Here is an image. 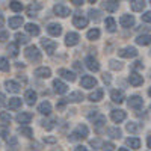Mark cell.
Wrapping results in <instances>:
<instances>
[{
  "instance_id": "27",
  "label": "cell",
  "mask_w": 151,
  "mask_h": 151,
  "mask_svg": "<svg viewBox=\"0 0 151 151\" xmlns=\"http://www.w3.org/2000/svg\"><path fill=\"white\" fill-rule=\"evenodd\" d=\"M103 89H95L94 92H91L89 94V97H88V98H89L91 100V101L94 103V101H100V100H101L103 98Z\"/></svg>"
},
{
  "instance_id": "54",
  "label": "cell",
  "mask_w": 151,
  "mask_h": 151,
  "mask_svg": "<svg viewBox=\"0 0 151 151\" xmlns=\"http://www.w3.org/2000/svg\"><path fill=\"white\" fill-rule=\"evenodd\" d=\"M45 142H50V144H55V142H56V139H55V137H45Z\"/></svg>"
},
{
  "instance_id": "43",
  "label": "cell",
  "mask_w": 151,
  "mask_h": 151,
  "mask_svg": "<svg viewBox=\"0 0 151 151\" xmlns=\"http://www.w3.org/2000/svg\"><path fill=\"white\" fill-rule=\"evenodd\" d=\"M41 8H42L41 5H38V3H35V5H33V3H32V5L27 8V14H29V17H33V15H32L33 12H35V11H40Z\"/></svg>"
},
{
  "instance_id": "26",
  "label": "cell",
  "mask_w": 151,
  "mask_h": 151,
  "mask_svg": "<svg viewBox=\"0 0 151 151\" xmlns=\"http://www.w3.org/2000/svg\"><path fill=\"white\" fill-rule=\"evenodd\" d=\"M26 32L33 35V36H38L40 35V27H38V24H33V23H27L26 24Z\"/></svg>"
},
{
  "instance_id": "58",
  "label": "cell",
  "mask_w": 151,
  "mask_h": 151,
  "mask_svg": "<svg viewBox=\"0 0 151 151\" xmlns=\"http://www.w3.org/2000/svg\"><path fill=\"white\" fill-rule=\"evenodd\" d=\"M3 24H5V20H3V17H2V15H0V27H2Z\"/></svg>"
},
{
  "instance_id": "41",
  "label": "cell",
  "mask_w": 151,
  "mask_h": 151,
  "mask_svg": "<svg viewBox=\"0 0 151 151\" xmlns=\"http://www.w3.org/2000/svg\"><path fill=\"white\" fill-rule=\"evenodd\" d=\"M9 8L14 11V12H20L23 9V3L21 2H17V0H12V2L9 3Z\"/></svg>"
},
{
  "instance_id": "45",
  "label": "cell",
  "mask_w": 151,
  "mask_h": 151,
  "mask_svg": "<svg viewBox=\"0 0 151 151\" xmlns=\"http://www.w3.org/2000/svg\"><path fill=\"white\" fill-rule=\"evenodd\" d=\"M11 115L9 113H6V112H0V121H3V122H6V124H9L11 122Z\"/></svg>"
},
{
  "instance_id": "51",
  "label": "cell",
  "mask_w": 151,
  "mask_h": 151,
  "mask_svg": "<svg viewBox=\"0 0 151 151\" xmlns=\"http://www.w3.org/2000/svg\"><path fill=\"white\" fill-rule=\"evenodd\" d=\"M103 80H104L106 83H110V74L104 73V74H103Z\"/></svg>"
},
{
  "instance_id": "32",
  "label": "cell",
  "mask_w": 151,
  "mask_h": 151,
  "mask_svg": "<svg viewBox=\"0 0 151 151\" xmlns=\"http://www.w3.org/2000/svg\"><path fill=\"white\" fill-rule=\"evenodd\" d=\"M125 144H127L130 148H133V150H137L141 147V141L137 139V137H129V139L125 141Z\"/></svg>"
},
{
  "instance_id": "14",
  "label": "cell",
  "mask_w": 151,
  "mask_h": 151,
  "mask_svg": "<svg viewBox=\"0 0 151 151\" xmlns=\"http://www.w3.org/2000/svg\"><path fill=\"white\" fill-rule=\"evenodd\" d=\"M80 85L83 88H94L97 85V80L92 77V76H83L82 80H80Z\"/></svg>"
},
{
  "instance_id": "22",
  "label": "cell",
  "mask_w": 151,
  "mask_h": 151,
  "mask_svg": "<svg viewBox=\"0 0 151 151\" xmlns=\"http://www.w3.org/2000/svg\"><path fill=\"white\" fill-rule=\"evenodd\" d=\"M38 112L42 113V115H50L52 113V104L48 101H42L40 106H38Z\"/></svg>"
},
{
  "instance_id": "40",
  "label": "cell",
  "mask_w": 151,
  "mask_h": 151,
  "mask_svg": "<svg viewBox=\"0 0 151 151\" xmlns=\"http://www.w3.org/2000/svg\"><path fill=\"white\" fill-rule=\"evenodd\" d=\"M18 133H21L23 136H26V137H33V130L30 127H20Z\"/></svg>"
},
{
  "instance_id": "62",
  "label": "cell",
  "mask_w": 151,
  "mask_h": 151,
  "mask_svg": "<svg viewBox=\"0 0 151 151\" xmlns=\"http://www.w3.org/2000/svg\"><path fill=\"white\" fill-rule=\"evenodd\" d=\"M150 3H151V0H150Z\"/></svg>"
},
{
  "instance_id": "37",
  "label": "cell",
  "mask_w": 151,
  "mask_h": 151,
  "mask_svg": "<svg viewBox=\"0 0 151 151\" xmlns=\"http://www.w3.org/2000/svg\"><path fill=\"white\" fill-rule=\"evenodd\" d=\"M86 38H88V40H91V41L98 40V38H100V30L98 29H91L89 32L86 33Z\"/></svg>"
},
{
  "instance_id": "34",
  "label": "cell",
  "mask_w": 151,
  "mask_h": 151,
  "mask_svg": "<svg viewBox=\"0 0 151 151\" xmlns=\"http://www.w3.org/2000/svg\"><path fill=\"white\" fill-rule=\"evenodd\" d=\"M107 134L110 137H113V139H119L121 137V130L118 127H110V129H107Z\"/></svg>"
},
{
  "instance_id": "18",
  "label": "cell",
  "mask_w": 151,
  "mask_h": 151,
  "mask_svg": "<svg viewBox=\"0 0 151 151\" xmlns=\"http://www.w3.org/2000/svg\"><path fill=\"white\" fill-rule=\"evenodd\" d=\"M53 88H55V91L58 92V94H65L67 91H68V86L64 83V82H60V80H55L53 82Z\"/></svg>"
},
{
  "instance_id": "28",
  "label": "cell",
  "mask_w": 151,
  "mask_h": 151,
  "mask_svg": "<svg viewBox=\"0 0 151 151\" xmlns=\"http://www.w3.org/2000/svg\"><path fill=\"white\" fill-rule=\"evenodd\" d=\"M8 106H9V109H12V110H17V109H20V107H21V98H17V97H14V98H9V103H8Z\"/></svg>"
},
{
  "instance_id": "48",
  "label": "cell",
  "mask_w": 151,
  "mask_h": 151,
  "mask_svg": "<svg viewBox=\"0 0 151 151\" xmlns=\"http://www.w3.org/2000/svg\"><path fill=\"white\" fill-rule=\"evenodd\" d=\"M42 125H44V127H45L47 130H52V129L55 127V121H53V119H52V121H47V122L44 121V122H42Z\"/></svg>"
},
{
  "instance_id": "25",
  "label": "cell",
  "mask_w": 151,
  "mask_h": 151,
  "mask_svg": "<svg viewBox=\"0 0 151 151\" xmlns=\"http://www.w3.org/2000/svg\"><path fill=\"white\" fill-rule=\"evenodd\" d=\"M59 74H60L62 77H64V79L70 80V82H74V80H76V76H74V73H73V71H70V70L60 68V70H59Z\"/></svg>"
},
{
  "instance_id": "53",
  "label": "cell",
  "mask_w": 151,
  "mask_h": 151,
  "mask_svg": "<svg viewBox=\"0 0 151 151\" xmlns=\"http://www.w3.org/2000/svg\"><path fill=\"white\" fill-rule=\"evenodd\" d=\"M74 151H88V150H86L83 145H79V147H76V150H74Z\"/></svg>"
},
{
  "instance_id": "24",
  "label": "cell",
  "mask_w": 151,
  "mask_h": 151,
  "mask_svg": "<svg viewBox=\"0 0 151 151\" xmlns=\"http://www.w3.org/2000/svg\"><path fill=\"white\" fill-rule=\"evenodd\" d=\"M70 103H80L82 100H83V94L80 92V91H76V92H73V94H70V97L67 98Z\"/></svg>"
},
{
  "instance_id": "55",
  "label": "cell",
  "mask_w": 151,
  "mask_h": 151,
  "mask_svg": "<svg viewBox=\"0 0 151 151\" xmlns=\"http://www.w3.org/2000/svg\"><path fill=\"white\" fill-rule=\"evenodd\" d=\"M5 100H6V98H5V95H3L2 92H0V103H5Z\"/></svg>"
},
{
  "instance_id": "47",
  "label": "cell",
  "mask_w": 151,
  "mask_h": 151,
  "mask_svg": "<svg viewBox=\"0 0 151 151\" xmlns=\"http://www.w3.org/2000/svg\"><path fill=\"white\" fill-rule=\"evenodd\" d=\"M113 148H115V145H113L112 142H104L103 144V150L104 151H113Z\"/></svg>"
},
{
  "instance_id": "61",
  "label": "cell",
  "mask_w": 151,
  "mask_h": 151,
  "mask_svg": "<svg viewBox=\"0 0 151 151\" xmlns=\"http://www.w3.org/2000/svg\"><path fill=\"white\" fill-rule=\"evenodd\" d=\"M148 95H150V97H151V88H150V91H148Z\"/></svg>"
},
{
  "instance_id": "7",
  "label": "cell",
  "mask_w": 151,
  "mask_h": 151,
  "mask_svg": "<svg viewBox=\"0 0 151 151\" xmlns=\"http://www.w3.org/2000/svg\"><path fill=\"white\" fill-rule=\"evenodd\" d=\"M85 64H86V68H88V70H91V71H98V70H100L98 60L94 59L92 56H88V58L85 59Z\"/></svg>"
},
{
  "instance_id": "44",
  "label": "cell",
  "mask_w": 151,
  "mask_h": 151,
  "mask_svg": "<svg viewBox=\"0 0 151 151\" xmlns=\"http://www.w3.org/2000/svg\"><path fill=\"white\" fill-rule=\"evenodd\" d=\"M0 70L2 71H9V62L5 58H0Z\"/></svg>"
},
{
  "instance_id": "49",
  "label": "cell",
  "mask_w": 151,
  "mask_h": 151,
  "mask_svg": "<svg viewBox=\"0 0 151 151\" xmlns=\"http://www.w3.org/2000/svg\"><path fill=\"white\" fill-rule=\"evenodd\" d=\"M142 20L145 21V23H151V11H147L145 14L142 15Z\"/></svg>"
},
{
  "instance_id": "4",
  "label": "cell",
  "mask_w": 151,
  "mask_h": 151,
  "mask_svg": "<svg viewBox=\"0 0 151 151\" xmlns=\"http://www.w3.org/2000/svg\"><path fill=\"white\" fill-rule=\"evenodd\" d=\"M142 106H144L142 97H139V95H132V97L129 98V107H132V109H139V107H142Z\"/></svg>"
},
{
  "instance_id": "56",
  "label": "cell",
  "mask_w": 151,
  "mask_h": 151,
  "mask_svg": "<svg viewBox=\"0 0 151 151\" xmlns=\"http://www.w3.org/2000/svg\"><path fill=\"white\" fill-rule=\"evenodd\" d=\"M142 67V62H134V68H141Z\"/></svg>"
},
{
  "instance_id": "15",
  "label": "cell",
  "mask_w": 151,
  "mask_h": 151,
  "mask_svg": "<svg viewBox=\"0 0 151 151\" xmlns=\"http://www.w3.org/2000/svg\"><path fill=\"white\" fill-rule=\"evenodd\" d=\"M73 24L76 27H79V29H83L88 26V18L86 17H82V15H76L73 18Z\"/></svg>"
},
{
  "instance_id": "1",
  "label": "cell",
  "mask_w": 151,
  "mask_h": 151,
  "mask_svg": "<svg viewBox=\"0 0 151 151\" xmlns=\"http://www.w3.org/2000/svg\"><path fill=\"white\" fill-rule=\"evenodd\" d=\"M24 56H26L30 62H40L41 60V52L38 50L36 45H29L24 50Z\"/></svg>"
},
{
  "instance_id": "39",
  "label": "cell",
  "mask_w": 151,
  "mask_h": 151,
  "mask_svg": "<svg viewBox=\"0 0 151 151\" xmlns=\"http://www.w3.org/2000/svg\"><path fill=\"white\" fill-rule=\"evenodd\" d=\"M8 52L11 53V56H18V52H20V50H18V44H15V42H11L9 44V47H8Z\"/></svg>"
},
{
  "instance_id": "8",
  "label": "cell",
  "mask_w": 151,
  "mask_h": 151,
  "mask_svg": "<svg viewBox=\"0 0 151 151\" xmlns=\"http://www.w3.org/2000/svg\"><path fill=\"white\" fill-rule=\"evenodd\" d=\"M79 40H80V36L76 33V32H70L67 36H65V44L68 47H73L76 44H79Z\"/></svg>"
},
{
  "instance_id": "35",
  "label": "cell",
  "mask_w": 151,
  "mask_h": 151,
  "mask_svg": "<svg viewBox=\"0 0 151 151\" xmlns=\"http://www.w3.org/2000/svg\"><path fill=\"white\" fill-rule=\"evenodd\" d=\"M88 14H89V18L94 20V21H100V20H101V17H100V15H101V12H100L98 9H89V11H88Z\"/></svg>"
},
{
  "instance_id": "9",
  "label": "cell",
  "mask_w": 151,
  "mask_h": 151,
  "mask_svg": "<svg viewBox=\"0 0 151 151\" xmlns=\"http://www.w3.org/2000/svg\"><path fill=\"white\" fill-rule=\"evenodd\" d=\"M129 82H130L132 86H141L144 83V77H142L141 74H137V73H130Z\"/></svg>"
},
{
  "instance_id": "33",
  "label": "cell",
  "mask_w": 151,
  "mask_h": 151,
  "mask_svg": "<svg viewBox=\"0 0 151 151\" xmlns=\"http://www.w3.org/2000/svg\"><path fill=\"white\" fill-rule=\"evenodd\" d=\"M76 133L80 134V136L83 137V139H85V137H86L88 134H89V130H88V127H86L85 124H79V125H77V129H76Z\"/></svg>"
},
{
  "instance_id": "30",
  "label": "cell",
  "mask_w": 151,
  "mask_h": 151,
  "mask_svg": "<svg viewBox=\"0 0 151 151\" xmlns=\"http://www.w3.org/2000/svg\"><path fill=\"white\" fill-rule=\"evenodd\" d=\"M136 42L139 45H148L151 44V35H139L136 38Z\"/></svg>"
},
{
  "instance_id": "3",
  "label": "cell",
  "mask_w": 151,
  "mask_h": 151,
  "mask_svg": "<svg viewBox=\"0 0 151 151\" xmlns=\"http://www.w3.org/2000/svg\"><path fill=\"white\" fill-rule=\"evenodd\" d=\"M118 55L121 58H136L137 56V50L134 47H125V48H121Z\"/></svg>"
},
{
  "instance_id": "23",
  "label": "cell",
  "mask_w": 151,
  "mask_h": 151,
  "mask_svg": "<svg viewBox=\"0 0 151 151\" xmlns=\"http://www.w3.org/2000/svg\"><path fill=\"white\" fill-rule=\"evenodd\" d=\"M118 6L119 5H118V2H115V0H106V2L103 3V8L109 12H115L118 9Z\"/></svg>"
},
{
  "instance_id": "42",
  "label": "cell",
  "mask_w": 151,
  "mask_h": 151,
  "mask_svg": "<svg viewBox=\"0 0 151 151\" xmlns=\"http://www.w3.org/2000/svg\"><path fill=\"white\" fill-rule=\"evenodd\" d=\"M109 67H110L112 70H115V71L122 70V64H121V62H118V60H110V62H109Z\"/></svg>"
},
{
  "instance_id": "46",
  "label": "cell",
  "mask_w": 151,
  "mask_h": 151,
  "mask_svg": "<svg viewBox=\"0 0 151 151\" xmlns=\"http://www.w3.org/2000/svg\"><path fill=\"white\" fill-rule=\"evenodd\" d=\"M0 136H2V137H6V139H8V136H9V129L6 127L5 124L0 125Z\"/></svg>"
},
{
  "instance_id": "10",
  "label": "cell",
  "mask_w": 151,
  "mask_h": 151,
  "mask_svg": "<svg viewBox=\"0 0 151 151\" xmlns=\"http://www.w3.org/2000/svg\"><path fill=\"white\" fill-rule=\"evenodd\" d=\"M47 32L52 35V36H59L62 33V26L58 23H50L47 26Z\"/></svg>"
},
{
  "instance_id": "60",
  "label": "cell",
  "mask_w": 151,
  "mask_h": 151,
  "mask_svg": "<svg viewBox=\"0 0 151 151\" xmlns=\"http://www.w3.org/2000/svg\"><path fill=\"white\" fill-rule=\"evenodd\" d=\"M97 2V0H89V3H95Z\"/></svg>"
},
{
  "instance_id": "21",
  "label": "cell",
  "mask_w": 151,
  "mask_h": 151,
  "mask_svg": "<svg viewBox=\"0 0 151 151\" xmlns=\"http://www.w3.org/2000/svg\"><path fill=\"white\" fill-rule=\"evenodd\" d=\"M130 6H132V9H133L134 12H141V11H144V8H145V0H132Z\"/></svg>"
},
{
  "instance_id": "52",
  "label": "cell",
  "mask_w": 151,
  "mask_h": 151,
  "mask_svg": "<svg viewBox=\"0 0 151 151\" xmlns=\"http://www.w3.org/2000/svg\"><path fill=\"white\" fill-rule=\"evenodd\" d=\"M71 2L76 5V6H82L83 5V2H85V0H71Z\"/></svg>"
},
{
  "instance_id": "17",
  "label": "cell",
  "mask_w": 151,
  "mask_h": 151,
  "mask_svg": "<svg viewBox=\"0 0 151 151\" xmlns=\"http://www.w3.org/2000/svg\"><path fill=\"white\" fill-rule=\"evenodd\" d=\"M24 100H26V103L29 106H33L36 103V92L32 91V89H27L26 92H24Z\"/></svg>"
},
{
  "instance_id": "5",
  "label": "cell",
  "mask_w": 151,
  "mask_h": 151,
  "mask_svg": "<svg viewBox=\"0 0 151 151\" xmlns=\"http://www.w3.org/2000/svg\"><path fill=\"white\" fill-rule=\"evenodd\" d=\"M125 116H127V115H125V112L121 110V109H116V110L110 112V118H112L113 122H122L125 119Z\"/></svg>"
},
{
  "instance_id": "2",
  "label": "cell",
  "mask_w": 151,
  "mask_h": 151,
  "mask_svg": "<svg viewBox=\"0 0 151 151\" xmlns=\"http://www.w3.org/2000/svg\"><path fill=\"white\" fill-rule=\"evenodd\" d=\"M41 45L45 48V52L48 55H53L55 53V50L58 48V44L52 40H48V38H44V40H41Z\"/></svg>"
},
{
  "instance_id": "31",
  "label": "cell",
  "mask_w": 151,
  "mask_h": 151,
  "mask_svg": "<svg viewBox=\"0 0 151 151\" xmlns=\"http://www.w3.org/2000/svg\"><path fill=\"white\" fill-rule=\"evenodd\" d=\"M104 124H106V118H104L103 115H100V116H98V119H97V121H94V127H95V132H97V133H100V132H101V127H103Z\"/></svg>"
},
{
  "instance_id": "16",
  "label": "cell",
  "mask_w": 151,
  "mask_h": 151,
  "mask_svg": "<svg viewBox=\"0 0 151 151\" xmlns=\"http://www.w3.org/2000/svg\"><path fill=\"white\" fill-rule=\"evenodd\" d=\"M35 76H36V77H41V79H48L50 76H52V71H50V68L40 67V68L35 70Z\"/></svg>"
},
{
  "instance_id": "6",
  "label": "cell",
  "mask_w": 151,
  "mask_h": 151,
  "mask_svg": "<svg viewBox=\"0 0 151 151\" xmlns=\"http://www.w3.org/2000/svg\"><path fill=\"white\" fill-rule=\"evenodd\" d=\"M53 11H55L56 15H59V17H62V18H65V17H68V15L71 14L70 8H67V6H64V5H56V6L53 8Z\"/></svg>"
},
{
  "instance_id": "57",
  "label": "cell",
  "mask_w": 151,
  "mask_h": 151,
  "mask_svg": "<svg viewBox=\"0 0 151 151\" xmlns=\"http://www.w3.org/2000/svg\"><path fill=\"white\" fill-rule=\"evenodd\" d=\"M147 145H148V148H151V136L147 139Z\"/></svg>"
},
{
  "instance_id": "20",
  "label": "cell",
  "mask_w": 151,
  "mask_h": 151,
  "mask_svg": "<svg viewBox=\"0 0 151 151\" xmlns=\"http://www.w3.org/2000/svg\"><path fill=\"white\" fill-rule=\"evenodd\" d=\"M9 27L11 29H18V27H21L23 26V17H12V18H9Z\"/></svg>"
},
{
  "instance_id": "63",
  "label": "cell",
  "mask_w": 151,
  "mask_h": 151,
  "mask_svg": "<svg viewBox=\"0 0 151 151\" xmlns=\"http://www.w3.org/2000/svg\"><path fill=\"white\" fill-rule=\"evenodd\" d=\"M150 109H151V107H150Z\"/></svg>"
},
{
  "instance_id": "59",
  "label": "cell",
  "mask_w": 151,
  "mask_h": 151,
  "mask_svg": "<svg viewBox=\"0 0 151 151\" xmlns=\"http://www.w3.org/2000/svg\"><path fill=\"white\" fill-rule=\"evenodd\" d=\"M118 151H129V150H125V148H119Z\"/></svg>"
},
{
  "instance_id": "19",
  "label": "cell",
  "mask_w": 151,
  "mask_h": 151,
  "mask_svg": "<svg viewBox=\"0 0 151 151\" xmlns=\"http://www.w3.org/2000/svg\"><path fill=\"white\" fill-rule=\"evenodd\" d=\"M5 86H6V89H8L9 92H12V94L20 92V85H18L17 82H14V80H6V82H5Z\"/></svg>"
},
{
  "instance_id": "12",
  "label": "cell",
  "mask_w": 151,
  "mask_h": 151,
  "mask_svg": "<svg viewBox=\"0 0 151 151\" xmlns=\"http://www.w3.org/2000/svg\"><path fill=\"white\" fill-rule=\"evenodd\" d=\"M119 24L122 27H132L133 24H134V17L133 15H121V18H119Z\"/></svg>"
},
{
  "instance_id": "38",
  "label": "cell",
  "mask_w": 151,
  "mask_h": 151,
  "mask_svg": "<svg viewBox=\"0 0 151 151\" xmlns=\"http://www.w3.org/2000/svg\"><path fill=\"white\" fill-rule=\"evenodd\" d=\"M15 40H17V44H27V42H29V36L18 32V33L15 35Z\"/></svg>"
},
{
  "instance_id": "13",
  "label": "cell",
  "mask_w": 151,
  "mask_h": 151,
  "mask_svg": "<svg viewBox=\"0 0 151 151\" xmlns=\"http://www.w3.org/2000/svg\"><path fill=\"white\" fill-rule=\"evenodd\" d=\"M110 98H112L113 103H118V104H121L124 100H125L124 92H122V91H118V89H113V91L110 92Z\"/></svg>"
},
{
  "instance_id": "50",
  "label": "cell",
  "mask_w": 151,
  "mask_h": 151,
  "mask_svg": "<svg viewBox=\"0 0 151 151\" xmlns=\"http://www.w3.org/2000/svg\"><path fill=\"white\" fill-rule=\"evenodd\" d=\"M6 40H9V32L2 30L0 32V41H6Z\"/></svg>"
},
{
  "instance_id": "36",
  "label": "cell",
  "mask_w": 151,
  "mask_h": 151,
  "mask_svg": "<svg viewBox=\"0 0 151 151\" xmlns=\"http://www.w3.org/2000/svg\"><path fill=\"white\" fill-rule=\"evenodd\" d=\"M125 129H127V132H130V133H137L141 130V125L137 122H129L127 125H125Z\"/></svg>"
},
{
  "instance_id": "11",
  "label": "cell",
  "mask_w": 151,
  "mask_h": 151,
  "mask_svg": "<svg viewBox=\"0 0 151 151\" xmlns=\"http://www.w3.org/2000/svg\"><path fill=\"white\" fill-rule=\"evenodd\" d=\"M32 118H33V115L30 112H21V113H18L17 115V122H20V124H29L30 121H32Z\"/></svg>"
},
{
  "instance_id": "29",
  "label": "cell",
  "mask_w": 151,
  "mask_h": 151,
  "mask_svg": "<svg viewBox=\"0 0 151 151\" xmlns=\"http://www.w3.org/2000/svg\"><path fill=\"white\" fill-rule=\"evenodd\" d=\"M104 23H106V29H107L110 33L116 32V23H115V20H113L112 17H107Z\"/></svg>"
}]
</instances>
